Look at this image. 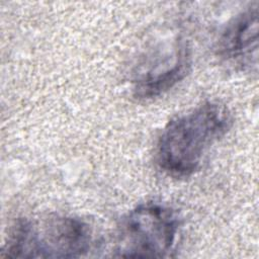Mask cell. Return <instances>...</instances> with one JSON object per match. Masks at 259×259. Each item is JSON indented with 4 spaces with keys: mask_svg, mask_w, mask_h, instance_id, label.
Masks as SVG:
<instances>
[{
    "mask_svg": "<svg viewBox=\"0 0 259 259\" xmlns=\"http://www.w3.org/2000/svg\"><path fill=\"white\" fill-rule=\"evenodd\" d=\"M233 124L226 104L207 100L178 115L164 126L155 148L160 170L173 178L192 176L210 148L223 139Z\"/></svg>",
    "mask_w": 259,
    "mask_h": 259,
    "instance_id": "obj_1",
    "label": "cell"
},
{
    "mask_svg": "<svg viewBox=\"0 0 259 259\" xmlns=\"http://www.w3.org/2000/svg\"><path fill=\"white\" fill-rule=\"evenodd\" d=\"M93 245V232L84 220L67 214L18 219L10 228L2 256L14 258H78Z\"/></svg>",
    "mask_w": 259,
    "mask_h": 259,
    "instance_id": "obj_2",
    "label": "cell"
},
{
    "mask_svg": "<svg viewBox=\"0 0 259 259\" xmlns=\"http://www.w3.org/2000/svg\"><path fill=\"white\" fill-rule=\"evenodd\" d=\"M181 223L170 206L147 201L131 209L118 231L116 256L168 258L176 251Z\"/></svg>",
    "mask_w": 259,
    "mask_h": 259,
    "instance_id": "obj_3",
    "label": "cell"
},
{
    "mask_svg": "<svg viewBox=\"0 0 259 259\" xmlns=\"http://www.w3.org/2000/svg\"><path fill=\"white\" fill-rule=\"evenodd\" d=\"M191 67V49L181 34L157 40L140 57L132 77L133 93L140 99L163 95L179 83Z\"/></svg>",
    "mask_w": 259,
    "mask_h": 259,
    "instance_id": "obj_4",
    "label": "cell"
},
{
    "mask_svg": "<svg viewBox=\"0 0 259 259\" xmlns=\"http://www.w3.org/2000/svg\"><path fill=\"white\" fill-rule=\"evenodd\" d=\"M258 6L247 7L234 16L222 30L217 45L221 61L238 72L257 73Z\"/></svg>",
    "mask_w": 259,
    "mask_h": 259,
    "instance_id": "obj_5",
    "label": "cell"
}]
</instances>
